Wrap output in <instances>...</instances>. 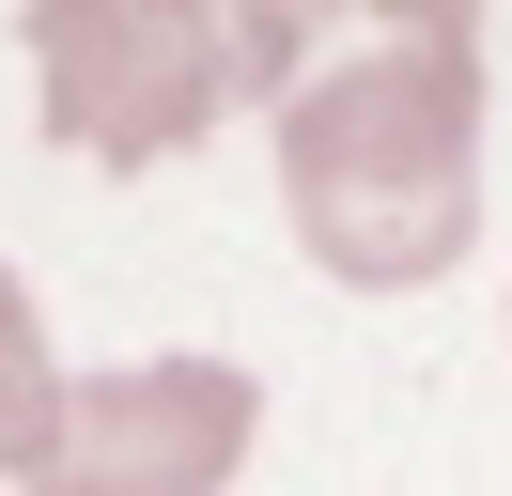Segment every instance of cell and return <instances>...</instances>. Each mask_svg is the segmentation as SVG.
Returning a JSON list of instances; mask_svg holds the SVG:
<instances>
[{
    "label": "cell",
    "instance_id": "cell-4",
    "mask_svg": "<svg viewBox=\"0 0 512 496\" xmlns=\"http://www.w3.org/2000/svg\"><path fill=\"white\" fill-rule=\"evenodd\" d=\"M47 419H63V357H47L32 295H16V264H0V481L47 450Z\"/></svg>",
    "mask_w": 512,
    "mask_h": 496
},
{
    "label": "cell",
    "instance_id": "cell-2",
    "mask_svg": "<svg viewBox=\"0 0 512 496\" xmlns=\"http://www.w3.org/2000/svg\"><path fill=\"white\" fill-rule=\"evenodd\" d=\"M295 62H311V0H249V16H202V0H47L32 16L47 124L94 171L187 155L233 93H295Z\"/></svg>",
    "mask_w": 512,
    "mask_h": 496
},
{
    "label": "cell",
    "instance_id": "cell-3",
    "mask_svg": "<svg viewBox=\"0 0 512 496\" xmlns=\"http://www.w3.org/2000/svg\"><path fill=\"white\" fill-rule=\"evenodd\" d=\"M264 434V388L233 357H125V372H63V419L16 465L32 496H218Z\"/></svg>",
    "mask_w": 512,
    "mask_h": 496
},
{
    "label": "cell",
    "instance_id": "cell-1",
    "mask_svg": "<svg viewBox=\"0 0 512 496\" xmlns=\"http://www.w3.org/2000/svg\"><path fill=\"white\" fill-rule=\"evenodd\" d=\"M280 217L357 295H419L466 264V217H481V16L466 0H419L373 47H342L311 93H280Z\"/></svg>",
    "mask_w": 512,
    "mask_h": 496
}]
</instances>
